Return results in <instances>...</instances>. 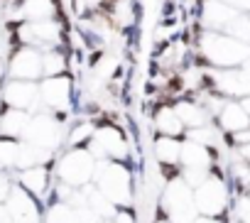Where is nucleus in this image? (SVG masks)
Masks as SVG:
<instances>
[{"instance_id":"1","label":"nucleus","mask_w":250,"mask_h":223,"mask_svg":"<svg viewBox=\"0 0 250 223\" xmlns=\"http://www.w3.org/2000/svg\"><path fill=\"white\" fill-rule=\"evenodd\" d=\"M191 47L206 59L211 69H238L250 59V44L226 35V32H213L194 27V42Z\"/></svg>"},{"instance_id":"2","label":"nucleus","mask_w":250,"mask_h":223,"mask_svg":"<svg viewBox=\"0 0 250 223\" xmlns=\"http://www.w3.org/2000/svg\"><path fill=\"white\" fill-rule=\"evenodd\" d=\"M8 79L18 81H37L42 76V52L35 47L22 44L8 59Z\"/></svg>"},{"instance_id":"3","label":"nucleus","mask_w":250,"mask_h":223,"mask_svg":"<svg viewBox=\"0 0 250 223\" xmlns=\"http://www.w3.org/2000/svg\"><path fill=\"white\" fill-rule=\"evenodd\" d=\"M0 96L8 108L27 110L40 105V81H18V79H5L0 86Z\"/></svg>"},{"instance_id":"4","label":"nucleus","mask_w":250,"mask_h":223,"mask_svg":"<svg viewBox=\"0 0 250 223\" xmlns=\"http://www.w3.org/2000/svg\"><path fill=\"white\" fill-rule=\"evenodd\" d=\"M93 172H96L93 157H91L88 152H83V150H76V147H74V152H69V155L59 162V177H62L59 182H62V184H71V186L86 184Z\"/></svg>"},{"instance_id":"5","label":"nucleus","mask_w":250,"mask_h":223,"mask_svg":"<svg viewBox=\"0 0 250 223\" xmlns=\"http://www.w3.org/2000/svg\"><path fill=\"white\" fill-rule=\"evenodd\" d=\"M194 203L201 211H206L208 216H221L226 211V203H228V189H226L223 179L206 177L194 194Z\"/></svg>"},{"instance_id":"6","label":"nucleus","mask_w":250,"mask_h":223,"mask_svg":"<svg viewBox=\"0 0 250 223\" xmlns=\"http://www.w3.org/2000/svg\"><path fill=\"white\" fill-rule=\"evenodd\" d=\"M71 91H74V86L66 76H47L40 83V105H47L54 113H59V110H64L69 105Z\"/></svg>"},{"instance_id":"7","label":"nucleus","mask_w":250,"mask_h":223,"mask_svg":"<svg viewBox=\"0 0 250 223\" xmlns=\"http://www.w3.org/2000/svg\"><path fill=\"white\" fill-rule=\"evenodd\" d=\"M238 10L230 8L223 0H206L204 3V13H201V25L206 30H213V32H226V27L235 20Z\"/></svg>"},{"instance_id":"8","label":"nucleus","mask_w":250,"mask_h":223,"mask_svg":"<svg viewBox=\"0 0 250 223\" xmlns=\"http://www.w3.org/2000/svg\"><path fill=\"white\" fill-rule=\"evenodd\" d=\"M218 125L221 130L226 133H238V130H245L250 128V116L243 110L240 101H226L223 108H221V113H218Z\"/></svg>"},{"instance_id":"9","label":"nucleus","mask_w":250,"mask_h":223,"mask_svg":"<svg viewBox=\"0 0 250 223\" xmlns=\"http://www.w3.org/2000/svg\"><path fill=\"white\" fill-rule=\"evenodd\" d=\"M30 121H27V110H18V108H8L3 118H0V138L8 140H18L25 130H27Z\"/></svg>"},{"instance_id":"10","label":"nucleus","mask_w":250,"mask_h":223,"mask_svg":"<svg viewBox=\"0 0 250 223\" xmlns=\"http://www.w3.org/2000/svg\"><path fill=\"white\" fill-rule=\"evenodd\" d=\"M20 184L25 186V191H30L35 199H42L44 194H47V189L52 186V177H49V172L44 169V167H27L25 172H22V179H20Z\"/></svg>"},{"instance_id":"11","label":"nucleus","mask_w":250,"mask_h":223,"mask_svg":"<svg viewBox=\"0 0 250 223\" xmlns=\"http://www.w3.org/2000/svg\"><path fill=\"white\" fill-rule=\"evenodd\" d=\"M155 152H157L160 164H177L179 157H182V142L174 140V138L162 135V138L155 142Z\"/></svg>"},{"instance_id":"12","label":"nucleus","mask_w":250,"mask_h":223,"mask_svg":"<svg viewBox=\"0 0 250 223\" xmlns=\"http://www.w3.org/2000/svg\"><path fill=\"white\" fill-rule=\"evenodd\" d=\"M226 35H230V37L250 44V13H238L235 20L226 27Z\"/></svg>"},{"instance_id":"13","label":"nucleus","mask_w":250,"mask_h":223,"mask_svg":"<svg viewBox=\"0 0 250 223\" xmlns=\"http://www.w3.org/2000/svg\"><path fill=\"white\" fill-rule=\"evenodd\" d=\"M223 3H228L238 13H250V0H223Z\"/></svg>"},{"instance_id":"14","label":"nucleus","mask_w":250,"mask_h":223,"mask_svg":"<svg viewBox=\"0 0 250 223\" xmlns=\"http://www.w3.org/2000/svg\"><path fill=\"white\" fill-rule=\"evenodd\" d=\"M240 157H243V162H248V164H250V142L240 147Z\"/></svg>"},{"instance_id":"15","label":"nucleus","mask_w":250,"mask_h":223,"mask_svg":"<svg viewBox=\"0 0 250 223\" xmlns=\"http://www.w3.org/2000/svg\"><path fill=\"white\" fill-rule=\"evenodd\" d=\"M0 32H3V22H0Z\"/></svg>"}]
</instances>
